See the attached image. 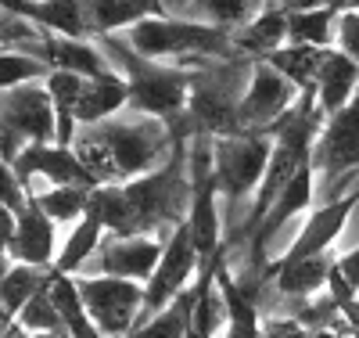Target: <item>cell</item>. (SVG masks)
<instances>
[{
  "instance_id": "cell-1",
  "label": "cell",
  "mask_w": 359,
  "mask_h": 338,
  "mask_svg": "<svg viewBox=\"0 0 359 338\" xmlns=\"http://www.w3.org/2000/svg\"><path fill=\"white\" fill-rule=\"evenodd\" d=\"M169 144H176L169 126L151 119H133V122H101L90 134L76 137L72 151L90 169V176L104 188L111 180L147 173L158 155H165Z\"/></svg>"
},
{
  "instance_id": "cell-2",
  "label": "cell",
  "mask_w": 359,
  "mask_h": 338,
  "mask_svg": "<svg viewBox=\"0 0 359 338\" xmlns=\"http://www.w3.org/2000/svg\"><path fill=\"white\" fill-rule=\"evenodd\" d=\"M101 51L108 54L111 65L126 69L130 105L137 112L155 115V119H176V115L187 112L194 72L172 69V65H158V61H151V58H140L118 37H101Z\"/></svg>"
},
{
  "instance_id": "cell-3",
  "label": "cell",
  "mask_w": 359,
  "mask_h": 338,
  "mask_svg": "<svg viewBox=\"0 0 359 338\" xmlns=\"http://www.w3.org/2000/svg\"><path fill=\"white\" fill-rule=\"evenodd\" d=\"M57 115L47 83H22L15 90H0V155L11 166L25 144H54Z\"/></svg>"
},
{
  "instance_id": "cell-4",
  "label": "cell",
  "mask_w": 359,
  "mask_h": 338,
  "mask_svg": "<svg viewBox=\"0 0 359 338\" xmlns=\"http://www.w3.org/2000/svg\"><path fill=\"white\" fill-rule=\"evenodd\" d=\"M123 44L140 54V58H187V54H212V58H230L233 40L223 29L208 22H172V18H140L137 25L126 29Z\"/></svg>"
},
{
  "instance_id": "cell-5",
  "label": "cell",
  "mask_w": 359,
  "mask_h": 338,
  "mask_svg": "<svg viewBox=\"0 0 359 338\" xmlns=\"http://www.w3.org/2000/svg\"><path fill=\"white\" fill-rule=\"evenodd\" d=\"M269 155H273V137L269 134H233L212 137V159H216V183L219 195L237 205L248 195L255 198L259 183L266 176Z\"/></svg>"
},
{
  "instance_id": "cell-6",
  "label": "cell",
  "mask_w": 359,
  "mask_h": 338,
  "mask_svg": "<svg viewBox=\"0 0 359 338\" xmlns=\"http://www.w3.org/2000/svg\"><path fill=\"white\" fill-rule=\"evenodd\" d=\"M76 285L101 338H130V331L140 324V313H144V285L104 278V273L76 278Z\"/></svg>"
},
{
  "instance_id": "cell-7",
  "label": "cell",
  "mask_w": 359,
  "mask_h": 338,
  "mask_svg": "<svg viewBox=\"0 0 359 338\" xmlns=\"http://www.w3.org/2000/svg\"><path fill=\"white\" fill-rule=\"evenodd\" d=\"M198 263H201V256L194 249V238H191L187 223H180L176 230H169L162 259H158V266L151 273V281L144 285V313H140V324L151 320L155 313H162L169 302H176L180 295L187 292Z\"/></svg>"
},
{
  "instance_id": "cell-8",
  "label": "cell",
  "mask_w": 359,
  "mask_h": 338,
  "mask_svg": "<svg viewBox=\"0 0 359 338\" xmlns=\"http://www.w3.org/2000/svg\"><path fill=\"white\" fill-rule=\"evenodd\" d=\"M309 166L327 183H341L359 169V94L323 122V130L313 144Z\"/></svg>"
},
{
  "instance_id": "cell-9",
  "label": "cell",
  "mask_w": 359,
  "mask_h": 338,
  "mask_svg": "<svg viewBox=\"0 0 359 338\" xmlns=\"http://www.w3.org/2000/svg\"><path fill=\"white\" fill-rule=\"evenodd\" d=\"M294 83H287L273 65L259 61L241 98V134H269L294 108Z\"/></svg>"
},
{
  "instance_id": "cell-10",
  "label": "cell",
  "mask_w": 359,
  "mask_h": 338,
  "mask_svg": "<svg viewBox=\"0 0 359 338\" xmlns=\"http://www.w3.org/2000/svg\"><path fill=\"white\" fill-rule=\"evenodd\" d=\"M15 173L22 180V188L29 183V176H47L54 188H101V183L90 176V169L79 162V155L72 148L62 144H25V151L15 159Z\"/></svg>"
},
{
  "instance_id": "cell-11",
  "label": "cell",
  "mask_w": 359,
  "mask_h": 338,
  "mask_svg": "<svg viewBox=\"0 0 359 338\" xmlns=\"http://www.w3.org/2000/svg\"><path fill=\"white\" fill-rule=\"evenodd\" d=\"M162 249H165V241L158 238H108L97 249V263H101L97 273L147 285L162 259Z\"/></svg>"
},
{
  "instance_id": "cell-12",
  "label": "cell",
  "mask_w": 359,
  "mask_h": 338,
  "mask_svg": "<svg viewBox=\"0 0 359 338\" xmlns=\"http://www.w3.org/2000/svg\"><path fill=\"white\" fill-rule=\"evenodd\" d=\"M359 205V188L348 191L338 202H323L313 216L306 220V227L298 230V238L287 245V256L284 259H313V256H327V249L345 234L352 209Z\"/></svg>"
},
{
  "instance_id": "cell-13",
  "label": "cell",
  "mask_w": 359,
  "mask_h": 338,
  "mask_svg": "<svg viewBox=\"0 0 359 338\" xmlns=\"http://www.w3.org/2000/svg\"><path fill=\"white\" fill-rule=\"evenodd\" d=\"M36 58L50 69H62V72H72V76H83V79H111V76H118L101 47L72 40V37L43 33V44H40Z\"/></svg>"
},
{
  "instance_id": "cell-14",
  "label": "cell",
  "mask_w": 359,
  "mask_h": 338,
  "mask_svg": "<svg viewBox=\"0 0 359 338\" xmlns=\"http://www.w3.org/2000/svg\"><path fill=\"white\" fill-rule=\"evenodd\" d=\"M8 256L15 263L25 266H40V270H54V220L47 212H40L33 202H29L18 212V223H15V238L8 245Z\"/></svg>"
},
{
  "instance_id": "cell-15",
  "label": "cell",
  "mask_w": 359,
  "mask_h": 338,
  "mask_svg": "<svg viewBox=\"0 0 359 338\" xmlns=\"http://www.w3.org/2000/svg\"><path fill=\"white\" fill-rule=\"evenodd\" d=\"M331 263L327 256H313V259H280V263H269L266 266V278L273 281L277 295L291 299V302H302L313 299L327 288V278H331Z\"/></svg>"
},
{
  "instance_id": "cell-16",
  "label": "cell",
  "mask_w": 359,
  "mask_h": 338,
  "mask_svg": "<svg viewBox=\"0 0 359 338\" xmlns=\"http://www.w3.org/2000/svg\"><path fill=\"white\" fill-rule=\"evenodd\" d=\"M355 86H359V61H352L341 51H327L320 79H316V108L323 112V119L338 115L355 98L352 94Z\"/></svg>"
},
{
  "instance_id": "cell-17",
  "label": "cell",
  "mask_w": 359,
  "mask_h": 338,
  "mask_svg": "<svg viewBox=\"0 0 359 338\" xmlns=\"http://www.w3.org/2000/svg\"><path fill=\"white\" fill-rule=\"evenodd\" d=\"M50 281H54V270L25 266V263L4 266V273H0V324L11 327L15 317L25 310V302L33 295H40Z\"/></svg>"
},
{
  "instance_id": "cell-18",
  "label": "cell",
  "mask_w": 359,
  "mask_h": 338,
  "mask_svg": "<svg viewBox=\"0 0 359 338\" xmlns=\"http://www.w3.org/2000/svg\"><path fill=\"white\" fill-rule=\"evenodd\" d=\"M123 105H130V86L123 76L111 79H86L83 94L76 105V122H90V126H101L108 122Z\"/></svg>"
},
{
  "instance_id": "cell-19",
  "label": "cell",
  "mask_w": 359,
  "mask_h": 338,
  "mask_svg": "<svg viewBox=\"0 0 359 338\" xmlns=\"http://www.w3.org/2000/svg\"><path fill=\"white\" fill-rule=\"evenodd\" d=\"M323 58L327 51L323 47H306V44H291V47H280L269 58H262L266 65H273L287 83H294L302 94H316V79H320V69H323Z\"/></svg>"
},
{
  "instance_id": "cell-20",
  "label": "cell",
  "mask_w": 359,
  "mask_h": 338,
  "mask_svg": "<svg viewBox=\"0 0 359 338\" xmlns=\"http://www.w3.org/2000/svg\"><path fill=\"white\" fill-rule=\"evenodd\" d=\"M284 40H287V15L277 11V8H266L245 29H237L233 47L248 51V54H259V58H269L273 51H280Z\"/></svg>"
},
{
  "instance_id": "cell-21",
  "label": "cell",
  "mask_w": 359,
  "mask_h": 338,
  "mask_svg": "<svg viewBox=\"0 0 359 338\" xmlns=\"http://www.w3.org/2000/svg\"><path fill=\"white\" fill-rule=\"evenodd\" d=\"M104 245V223L94 216V212H86V216L76 223V230L69 234L65 249L57 252L54 259V273H65V278H72L76 270H83L90 259H94V252Z\"/></svg>"
},
{
  "instance_id": "cell-22",
  "label": "cell",
  "mask_w": 359,
  "mask_h": 338,
  "mask_svg": "<svg viewBox=\"0 0 359 338\" xmlns=\"http://www.w3.org/2000/svg\"><path fill=\"white\" fill-rule=\"evenodd\" d=\"M50 299L57 306V313L65 320V334L69 338H101V331L90 320L86 306H83V295H79V285L76 278H65V273H54L50 281Z\"/></svg>"
},
{
  "instance_id": "cell-23",
  "label": "cell",
  "mask_w": 359,
  "mask_h": 338,
  "mask_svg": "<svg viewBox=\"0 0 359 338\" xmlns=\"http://www.w3.org/2000/svg\"><path fill=\"white\" fill-rule=\"evenodd\" d=\"M194 299H198V288H187L176 302H169L162 313H155L151 320L137 324L130 331V338H187L191 313H194Z\"/></svg>"
},
{
  "instance_id": "cell-24",
  "label": "cell",
  "mask_w": 359,
  "mask_h": 338,
  "mask_svg": "<svg viewBox=\"0 0 359 338\" xmlns=\"http://www.w3.org/2000/svg\"><path fill=\"white\" fill-rule=\"evenodd\" d=\"M334 29H338V11H331V8L287 15V40H291V44H306V47L331 51Z\"/></svg>"
},
{
  "instance_id": "cell-25",
  "label": "cell",
  "mask_w": 359,
  "mask_h": 338,
  "mask_svg": "<svg viewBox=\"0 0 359 338\" xmlns=\"http://www.w3.org/2000/svg\"><path fill=\"white\" fill-rule=\"evenodd\" d=\"M83 11H86L90 33H101V37H111L115 29H130L140 18H147L133 0H83Z\"/></svg>"
},
{
  "instance_id": "cell-26",
  "label": "cell",
  "mask_w": 359,
  "mask_h": 338,
  "mask_svg": "<svg viewBox=\"0 0 359 338\" xmlns=\"http://www.w3.org/2000/svg\"><path fill=\"white\" fill-rule=\"evenodd\" d=\"M94 191H90V188H50V191H40V195H29V202H33L40 212H47L50 220H62L65 223V220L86 216L90 195H94Z\"/></svg>"
},
{
  "instance_id": "cell-27",
  "label": "cell",
  "mask_w": 359,
  "mask_h": 338,
  "mask_svg": "<svg viewBox=\"0 0 359 338\" xmlns=\"http://www.w3.org/2000/svg\"><path fill=\"white\" fill-rule=\"evenodd\" d=\"M208 22H212L216 29H245L252 18H255V11H266L269 8V0H198L194 4Z\"/></svg>"
},
{
  "instance_id": "cell-28",
  "label": "cell",
  "mask_w": 359,
  "mask_h": 338,
  "mask_svg": "<svg viewBox=\"0 0 359 338\" xmlns=\"http://www.w3.org/2000/svg\"><path fill=\"white\" fill-rule=\"evenodd\" d=\"M54 69L43 65L36 54H18V51H0V90H15L22 83H40Z\"/></svg>"
},
{
  "instance_id": "cell-29",
  "label": "cell",
  "mask_w": 359,
  "mask_h": 338,
  "mask_svg": "<svg viewBox=\"0 0 359 338\" xmlns=\"http://www.w3.org/2000/svg\"><path fill=\"white\" fill-rule=\"evenodd\" d=\"M15 324H18L25 334L65 331V320H62V313H57V306H54V299H50V285H47L40 295H33V299L25 302V310L15 317Z\"/></svg>"
},
{
  "instance_id": "cell-30",
  "label": "cell",
  "mask_w": 359,
  "mask_h": 338,
  "mask_svg": "<svg viewBox=\"0 0 359 338\" xmlns=\"http://www.w3.org/2000/svg\"><path fill=\"white\" fill-rule=\"evenodd\" d=\"M0 205L4 209H11V212H22L25 205H29V198H25V188H22V180H18V173H15V166L0 155Z\"/></svg>"
},
{
  "instance_id": "cell-31",
  "label": "cell",
  "mask_w": 359,
  "mask_h": 338,
  "mask_svg": "<svg viewBox=\"0 0 359 338\" xmlns=\"http://www.w3.org/2000/svg\"><path fill=\"white\" fill-rule=\"evenodd\" d=\"M334 40H338V51H341V54H348L352 61H359V11L338 15Z\"/></svg>"
},
{
  "instance_id": "cell-32",
  "label": "cell",
  "mask_w": 359,
  "mask_h": 338,
  "mask_svg": "<svg viewBox=\"0 0 359 338\" xmlns=\"http://www.w3.org/2000/svg\"><path fill=\"white\" fill-rule=\"evenodd\" d=\"M334 263H338V270H341V278L359 292V245H355V249H348V252H341Z\"/></svg>"
},
{
  "instance_id": "cell-33",
  "label": "cell",
  "mask_w": 359,
  "mask_h": 338,
  "mask_svg": "<svg viewBox=\"0 0 359 338\" xmlns=\"http://www.w3.org/2000/svg\"><path fill=\"white\" fill-rule=\"evenodd\" d=\"M133 4L147 15V18H162L165 15V8H162V0H133Z\"/></svg>"
},
{
  "instance_id": "cell-34",
  "label": "cell",
  "mask_w": 359,
  "mask_h": 338,
  "mask_svg": "<svg viewBox=\"0 0 359 338\" xmlns=\"http://www.w3.org/2000/svg\"><path fill=\"white\" fill-rule=\"evenodd\" d=\"M306 338H345L338 331H306Z\"/></svg>"
},
{
  "instance_id": "cell-35",
  "label": "cell",
  "mask_w": 359,
  "mask_h": 338,
  "mask_svg": "<svg viewBox=\"0 0 359 338\" xmlns=\"http://www.w3.org/2000/svg\"><path fill=\"white\" fill-rule=\"evenodd\" d=\"M191 4V0H162V8L169 11V8H187Z\"/></svg>"
},
{
  "instance_id": "cell-36",
  "label": "cell",
  "mask_w": 359,
  "mask_h": 338,
  "mask_svg": "<svg viewBox=\"0 0 359 338\" xmlns=\"http://www.w3.org/2000/svg\"><path fill=\"white\" fill-rule=\"evenodd\" d=\"M29 338H69V334H62V331H50V334H29Z\"/></svg>"
},
{
  "instance_id": "cell-37",
  "label": "cell",
  "mask_w": 359,
  "mask_h": 338,
  "mask_svg": "<svg viewBox=\"0 0 359 338\" xmlns=\"http://www.w3.org/2000/svg\"><path fill=\"white\" fill-rule=\"evenodd\" d=\"M11 4H43V0H11Z\"/></svg>"
},
{
  "instance_id": "cell-38",
  "label": "cell",
  "mask_w": 359,
  "mask_h": 338,
  "mask_svg": "<svg viewBox=\"0 0 359 338\" xmlns=\"http://www.w3.org/2000/svg\"><path fill=\"white\" fill-rule=\"evenodd\" d=\"M345 4H348V11H359V0H345Z\"/></svg>"
},
{
  "instance_id": "cell-39",
  "label": "cell",
  "mask_w": 359,
  "mask_h": 338,
  "mask_svg": "<svg viewBox=\"0 0 359 338\" xmlns=\"http://www.w3.org/2000/svg\"><path fill=\"white\" fill-rule=\"evenodd\" d=\"M4 22H8V11H4V8H0V29H4Z\"/></svg>"
},
{
  "instance_id": "cell-40",
  "label": "cell",
  "mask_w": 359,
  "mask_h": 338,
  "mask_svg": "<svg viewBox=\"0 0 359 338\" xmlns=\"http://www.w3.org/2000/svg\"><path fill=\"white\" fill-rule=\"evenodd\" d=\"M352 338H359V327H355V331H352Z\"/></svg>"
}]
</instances>
